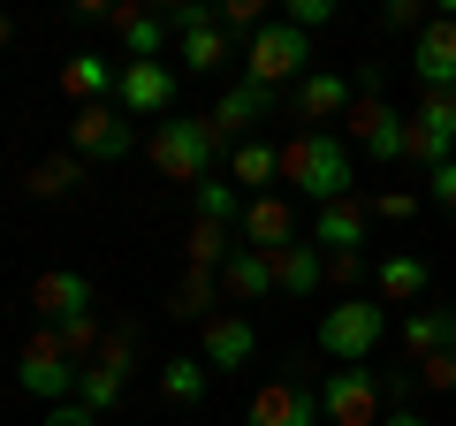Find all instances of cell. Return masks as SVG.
I'll list each match as a JSON object with an SVG mask.
<instances>
[{
    "instance_id": "9",
    "label": "cell",
    "mask_w": 456,
    "mask_h": 426,
    "mask_svg": "<svg viewBox=\"0 0 456 426\" xmlns=\"http://www.w3.org/2000/svg\"><path fill=\"white\" fill-rule=\"evenodd\" d=\"M320 419L327 426H380V373L373 365H335L320 381Z\"/></svg>"
},
{
    "instance_id": "32",
    "label": "cell",
    "mask_w": 456,
    "mask_h": 426,
    "mask_svg": "<svg viewBox=\"0 0 456 426\" xmlns=\"http://www.w3.org/2000/svg\"><path fill=\"white\" fill-rule=\"evenodd\" d=\"M244 206H251V198H236V183H221V176L198 183V221H221V229H236V221H244Z\"/></svg>"
},
{
    "instance_id": "2",
    "label": "cell",
    "mask_w": 456,
    "mask_h": 426,
    "mask_svg": "<svg viewBox=\"0 0 456 426\" xmlns=\"http://www.w3.org/2000/svg\"><path fill=\"white\" fill-rule=\"evenodd\" d=\"M145 160L160 168L167 183H191L198 191V183L213 176V160H221V137L206 130V115H167L160 130L145 137Z\"/></svg>"
},
{
    "instance_id": "11",
    "label": "cell",
    "mask_w": 456,
    "mask_h": 426,
    "mask_svg": "<svg viewBox=\"0 0 456 426\" xmlns=\"http://www.w3.org/2000/svg\"><path fill=\"white\" fill-rule=\"evenodd\" d=\"M244 426H320V389L305 373H281V381H259Z\"/></svg>"
},
{
    "instance_id": "31",
    "label": "cell",
    "mask_w": 456,
    "mask_h": 426,
    "mask_svg": "<svg viewBox=\"0 0 456 426\" xmlns=\"http://www.w3.org/2000/svg\"><path fill=\"white\" fill-rule=\"evenodd\" d=\"M236 259V229H221V221H191V266H221Z\"/></svg>"
},
{
    "instance_id": "19",
    "label": "cell",
    "mask_w": 456,
    "mask_h": 426,
    "mask_svg": "<svg viewBox=\"0 0 456 426\" xmlns=\"http://www.w3.org/2000/svg\"><path fill=\"white\" fill-rule=\"evenodd\" d=\"M236 236H244L251 251H289L297 244V213H289V198H251L244 206V221H236Z\"/></svg>"
},
{
    "instance_id": "27",
    "label": "cell",
    "mask_w": 456,
    "mask_h": 426,
    "mask_svg": "<svg viewBox=\"0 0 456 426\" xmlns=\"http://www.w3.org/2000/svg\"><path fill=\"white\" fill-rule=\"evenodd\" d=\"M114 31H122V53L130 61H160V46L175 38L167 16H152V8H114Z\"/></svg>"
},
{
    "instance_id": "1",
    "label": "cell",
    "mask_w": 456,
    "mask_h": 426,
    "mask_svg": "<svg viewBox=\"0 0 456 426\" xmlns=\"http://www.w3.org/2000/svg\"><path fill=\"white\" fill-rule=\"evenodd\" d=\"M281 183L305 191L312 206H335V198H358V176H350V145L335 130H297L281 145Z\"/></svg>"
},
{
    "instance_id": "28",
    "label": "cell",
    "mask_w": 456,
    "mask_h": 426,
    "mask_svg": "<svg viewBox=\"0 0 456 426\" xmlns=\"http://www.w3.org/2000/svg\"><path fill=\"white\" fill-rule=\"evenodd\" d=\"M175 46H183V69H191V77H213V69L228 61V31H221L213 16H206V23H191Z\"/></svg>"
},
{
    "instance_id": "37",
    "label": "cell",
    "mask_w": 456,
    "mask_h": 426,
    "mask_svg": "<svg viewBox=\"0 0 456 426\" xmlns=\"http://www.w3.org/2000/svg\"><path fill=\"white\" fill-rule=\"evenodd\" d=\"M426 206H441V213H456V160H441L434 176H426Z\"/></svg>"
},
{
    "instance_id": "8",
    "label": "cell",
    "mask_w": 456,
    "mask_h": 426,
    "mask_svg": "<svg viewBox=\"0 0 456 426\" xmlns=\"http://www.w3.org/2000/svg\"><path fill=\"white\" fill-rule=\"evenodd\" d=\"M16 389L23 396H46V404H69V396H77V358L61 350L53 328H38L31 343L16 350Z\"/></svg>"
},
{
    "instance_id": "17",
    "label": "cell",
    "mask_w": 456,
    "mask_h": 426,
    "mask_svg": "<svg viewBox=\"0 0 456 426\" xmlns=\"http://www.w3.org/2000/svg\"><path fill=\"white\" fill-rule=\"evenodd\" d=\"M373 229V198H335V206H312V244L335 259V251H365Z\"/></svg>"
},
{
    "instance_id": "13",
    "label": "cell",
    "mask_w": 456,
    "mask_h": 426,
    "mask_svg": "<svg viewBox=\"0 0 456 426\" xmlns=\"http://www.w3.org/2000/svg\"><path fill=\"white\" fill-rule=\"evenodd\" d=\"M411 160L434 176L441 160H456V92H426L411 115Z\"/></svg>"
},
{
    "instance_id": "18",
    "label": "cell",
    "mask_w": 456,
    "mask_h": 426,
    "mask_svg": "<svg viewBox=\"0 0 456 426\" xmlns=\"http://www.w3.org/2000/svg\"><path fill=\"white\" fill-rule=\"evenodd\" d=\"M350 99H358V77H327V69H312V77L289 92V107L320 130V122H342V115H350Z\"/></svg>"
},
{
    "instance_id": "38",
    "label": "cell",
    "mask_w": 456,
    "mask_h": 426,
    "mask_svg": "<svg viewBox=\"0 0 456 426\" xmlns=\"http://www.w3.org/2000/svg\"><path fill=\"white\" fill-rule=\"evenodd\" d=\"M289 23L297 31H327L335 23V0H289Z\"/></svg>"
},
{
    "instance_id": "12",
    "label": "cell",
    "mask_w": 456,
    "mask_h": 426,
    "mask_svg": "<svg viewBox=\"0 0 456 426\" xmlns=\"http://www.w3.org/2000/svg\"><path fill=\"white\" fill-rule=\"evenodd\" d=\"M198 358H206L213 373L251 365V358H259V320H251V312H213L206 328H198Z\"/></svg>"
},
{
    "instance_id": "4",
    "label": "cell",
    "mask_w": 456,
    "mask_h": 426,
    "mask_svg": "<svg viewBox=\"0 0 456 426\" xmlns=\"http://www.w3.org/2000/svg\"><path fill=\"white\" fill-rule=\"evenodd\" d=\"M312 77V31H297L289 16L266 23L259 38H244V84H266V92H297Z\"/></svg>"
},
{
    "instance_id": "33",
    "label": "cell",
    "mask_w": 456,
    "mask_h": 426,
    "mask_svg": "<svg viewBox=\"0 0 456 426\" xmlns=\"http://www.w3.org/2000/svg\"><path fill=\"white\" fill-rule=\"evenodd\" d=\"M53 335H61V350H69V358H77V373H84V365L99 358V343H107V328H99L92 312H84V320H61V328H53Z\"/></svg>"
},
{
    "instance_id": "10",
    "label": "cell",
    "mask_w": 456,
    "mask_h": 426,
    "mask_svg": "<svg viewBox=\"0 0 456 426\" xmlns=\"http://www.w3.org/2000/svg\"><path fill=\"white\" fill-rule=\"evenodd\" d=\"M274 107H289V92H266V84H228L221 99H213V115H206V130L221 137V152L228 145H244L251 130H259Z\"/></svg>"
},
{
    "instance_id": "30",
    "label": "cell",
    "mask_w": 456,
    "mask_h": 426,
    "mask_svg": "<svg viewBox=\"0 0 456 426\" xmlns=\"http://www.w3.org/2000/svg\"><path fill=\"white\" fill-rule=\"evenodd\" d=\"M77 183H84V160L61 145V152H46V160H38L31 176H23V191H31V198H69Z\"/></svg>"
},
{
    "instance_id": "42",
    "label": "cell",
    "mask_w": 456,
    "mask_h": 426,
    "mask_svg": "<svg viewBox=\"0 0 456 426\" xmlns=\"http://www.w3.org/2000/svg\"><path fill=\"white\" fill-rule=\"evenodd\" d=\"M38 426H99V411H84L77 396H69V404H46V419Z\"/></svg>"
},
{
    "instance_id": "20",
    "label": "cell",
    "mask_w": 456,
    "mask_h": 426,
    "mask_svg": "<svg viewBox=\"0 0 456 426\" xmlns=\"http://www.w3.org/2000/svg\"><path fill=\"white\" fill-rule=\"evenodd\" d=\"M320 282H327V251L312 236H297L289 251H274V290L281 297H320Z\"/></svg>"
},
{
    "instance_id": "35",
    "label": "cell",
    "mask_w": 456,
    "mask_h": 426,
    "mask_svg": "<svg viewBox=\"0 0 456 426\" xmlns=\"http://www.w3.org/2000/svg\"><path fill=\"white\" fill-rule=\"evenodd\" d=\"M419 389H426V396H456V350H441V358H419Z\"/></svg>"
},
{
    "instance_id": "39",
    "label": "cell",
    "mask_w": 456,
    "mask_h": 426,
    "mask_svg": "<svg viewBox=\"0 0 456 426\" xmlns=\"http://www.w3.org/2000/svg\"><path fill=\"white\" fill-rule=\"evenodd\" d=\"M380 23H388V31H411V38H419V31H426V8H419V0H388V8H380Z\"/></svg>"
},
{
    "instance_id": "43",
    "label": "cell",
    "mask_w": 456,
    "mask_h": 426,
    "mask_svg": "<svg viewBox=\"0 0 456 426\" xmlns=\"http://www.w3.org/2000/svg\"><path fill=\"white\" fill-rule=\"evenodd\" d=\"M160 16H167V31L183 38V31H191V23H206L213 8H206V0H175V8H160Z\"/></svg>"
},
{
    "instance_id": "23",
    "label": "cell",
    "mask_w": 456,
    "mask_h": 426,
    "mask_svg": "<svg viewBox=\"0 0 456 426\" xmlns=\"http://www.w3.org/2000/svg\"><path fill=\"white\" fill-rule=\"evenodd\" d=\"M167 312H175V320H198V328H206L213 312H228L221 274H213V266H191V274H183L175 290H167Z\"/></svg>"
},
{
    "instance_id": "36",
    "label": "cell",
    "mask_w": 456,
    "mask_h": 426,
    "mask_svg": "<svg viewBox=\"0 0 456 426\" xmlns=\"http://www.w3.org/2000/svg\"><path fill=\"white\" fill-rule=\"evenodd\" d=\"M365 274H373V266H365V251H335V259H327V282H335V290H358Z\"/></svg>"
},
{
    "instance_id": "34",
    "label": "cell",
    "mask_w": 456,
    "mask_h": 426,
    "mask_svg": "<svg viewBox=\"0 0 456 426\" xmlns=\"http://www.w3.org/2000/svg\"><path fill=\"white\" fill-rule=\"evenodd\" d=\"M213 23H221L228 38H236V31H244V38H259V31H266L274 16H266L259 0H221V8H213Z\"/></svg>"
},
{
    "instance_id": "22",
    "label": "cell",
    "mask_w": 456,
    "mask_h": 426,
    "mask_svg": "<svg viewBox=\"0 0 456 426\" xmlns=\"http://www.w3.org/2000/svg\"><path fill=\"white\" fill-rule=\"evenodd\" d=\"M426 290H434V266H426L419 251H395V259H380V274H373L380 305H419Z\"/></svg>"
},
{
    "instance_id": "5",
    "label": "cell",
    "mask_w": 456,
    "mask_h": 426,
    "mask_svg": "<svg viewBox=\"0 0 456 426\" xmlns=\"http://www.w3.org/2000/svg\"><path fill=\"white\" fill-rule=\"evenodd\" d=\"M342 145H358L373 168L411 160V115H395L388 92H358V99H350V115H342Z\"/></svg>"
},
{
    "instance_id": "44",
    "label": "cell",
    "mask_w": 456,
    "mask_h": 426,
    "mask_svg": "<svg viewBox=\"0 0 456 426\" xmlns=\"http://www.w3.org/2000/svg\"><path fill=\"white\" fill-rule=\"evenodd\" d=\"M380 426H426V419H419V411H388V419H380Z\"/></svg>"
},
{
    "instance_id": "16",
    "label": "cell",
    "mask_w": 456,
    "mask_h": 426,
    "mask_svg": "<svg viewBox=\"0 0 456 426\" xmlns=\"http://www.w3.org/2000/svg\"><path fill=\"white\" fill-rule=\"evenodd\" d=\"M411 77L426 92H456V16H426V31L411 38Z\"/></svg>"
},
{
    "instance_id": "3",
    "label": "cell",
    "mask_w": 456,
    "mask_h": 426,
    "mask_svg": "<svg viewBox=\"0 0 456 426\" xmlns=\"http://www.w3.org/2000/svg\"><path fill=\"white\" fill-rule=\"evenodd\" d=\"M380 335H388V305L380 297H342V305L320 312V350L335 365H373Z\"/></svg>"
},
{
    "instance_id": "45",
    "label": "cell",
    "mask_w": 456,
    "mask_h": 426,
    "mask_svg": "<svg viewBox=\"0 0 456 426\" xmlns=\"http://www.w3.org/2000/svg\"><path fill=\"white\" fill-rule=\"evenodd\" d=\"M8 46H16V23H8V16H0V53H8Z\"/></svg>"
},
{
    "instance_id": "26",
    "label": "cell",
    "mask_w": 456,
    "mask_h": 426,
    "mask_svg": "<svg viewBox=\"0 0 456 426\" xmlns=\"http://www.w3.org/2000/svg\"><path fill=\"white\" fill-rule=\"evenodd\" d=\"M114 84H122V69H114L107 53H77V61H61V92L77 99V107H99V99H114Z\"/></svg>"
},
{
    "instance_id": "6",
    "label": "cell",
    "mask_w": 456,
    "mask_h": 426,
    "mask_svg": "<svg viewBox=\"0 0 456 426\" xmlns=\"http://www.w3.org/2000/svg\"><path fill=\"white\" fill-rule=\"evenodd\" d=\"M130 381H137V328H107L99 358H92V365L77 373V404L107 419V411L122 404V396H130Z\"/></svg>"
},
{
    "instance_id": "21",
    "label": "cell",
    "mask_w": 456,
    "mask_h": 426,
    "mask_svg": "<svg viewBox=\"0 0 456 426\" xmlns=\"http://www.w3.org/2000/svg\"><path fill=\"white\" fill-rule=\"evenodd\" d=\"M221 290H228V305H259V297H274V251L236 244V259L221 266Z\"/></svg>"
},
{
    "instance_id": "29",
    "label": "cell",
    "mask_w": 456,
    "mask_h": 426,
    "mask_svg": "<svg viewBox=\"0 0 456 426\" xmlns=\"http://www.w3.org/2000/svg\"><path fill=\"white\" fill-rule=\"evenodd\" d=\"M206 389H213V365L206 358H167L160 365V396H167V404L191 411V404H206Z\"/></svg>"
},
{
    "instance_id": "15",
    "label": "cell",
    "mask_w": 456,
    "mask_h": 426,
    "mask_svg": "<svg viewBox=\"0 0 456 426\" xmlns=\"http://www.w3.org/2000/svg\"><path fill=\"white\" fill-rule=\"evenodd\" d=\"M31 312L46 320V328L84 320V312H92V274H77V266H46V274H31Z\"/></svg>"
},
{
    "instance_id": "25",
    "label": "cell",
    "mask_w": 456,
    "mask_h": 426,
    "mask_svg": "<svg viewBox=\"0 0 456 426\" xmlns=\"http://www.w3.org/2000/svg\"><path fill=\"white\" fill-rule=\"evenodd\" d=\"M228 183H244L251 198H266V183H281V145H266V137L228 145Z\"/></svg>"
},
{
    "instance_id": "40",
    "label": "cell",
    "mask_w": 456,
    "mask_h": 426,
    "mask_svg": "<svg viewBox=\"0 0 456 426\" xmlns=\"http://www.w3.org/2000/svg\"><path fill=\"white\" fill-rule=\"evenodd\" d=\"M411 213H419V198H411V191H380L373 198V221H411Z\"/></svg>"
},
{
    "instance_id": "41",
    "label": "cell",
    "mask_w": 456,
    "mask_h": 426,
    "mask_svg": "<svg viewBox=\"0 0 456 426\" xmlns=\"http://www.w3.org/2000/svg\"><path fill=\"white\" fill-rule=\"evenodd\" d=\"M380 396H388L395 411H411V396H419V373H403V365H395V373H380Z\"/></svg>"
},
{
    "instance_id": "24",
    "label": "cell",
    "mask_w": 456,
    "mask_h": 426,
    "mask_svg": "<svg viewBox=\"0 0 456 426\" xmlns=\"http://www.w3.org/2000/svg\"><path fill=\"white\" fill-rule=\"evenodd\" d=\"M403 350H411V365L456 350V305H419V312L403 320Z\"/></svg>"
},
{
    "instance_id": "7",
    "label": "cell",
    "mask_w": 456,
    "mask_h": 426,
    "mask_svg": "<svg viewBox=\"0 0 456 426\" xmlns=\"http://www.w3.org/2000/svg\"><path fill=\"white\" fill-rule=\"evenodd\" d=\"M69 152H77L84 168H114L137 152V122L114 107V99H99V107H77V122H69Z\"/></svg>"
},
{
    "instance_id": "14",
    "label": "cell",
    "mask_w": 456,
    "mask_h": 426,
    "mask_svg": "<svg viewBox=\"0 0 456 426\" xmlns=\"http://www.w3.org/2000/svg\"><path fill=\"white\" fill-rule=\"evenodd\" d=\"M175 69L167 61H122V84H114V107H122V115H167V107H175Z\"/></svg>"
}]
</instances>
